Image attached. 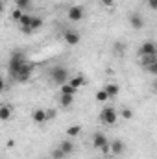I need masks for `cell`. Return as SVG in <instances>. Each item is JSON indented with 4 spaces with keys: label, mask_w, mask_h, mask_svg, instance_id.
<instances>
[{
    "label": "cell",
    "mask_w": 157,
    "mask_h": 159,
    "mask_svg": "<svg viewBox=\"0 0 157 159\" xmlns=\"http://www.w3.org/2000/svg\"><path fill=\"white\" fill-rule=\"evenodd\" d=\"M24 63H26L24 54H22V52H13V54H11V57H9V65H7L9 78H11V80L17 78V76H19V72H20V69L24 67Z\"/></svg>",
    "instance_id": "cell-1"
},
{
    "label": "cell",
    "mask_w": 157,
    "mask_h": 159,
    "mask_svg": "<svg viewBox=\"0 0 157 159\" xmlns=\"http://www.w3.org/2000/svg\"><path fill=\"white\" fill-rule=\"evenodd\" d=\"M50 80L56 83V85H65V83H69V70H67V67H63V65H56V67H52L50 69Z\"/></svg>",
    "instance_id": "cell-2"
},
{
    "label": "cell",
    "mask_w": 157,
    "mask_h": 159,
    "mask_svg": "<svg viewBox=\"0 0 157 159\" xmlns=\"http://www.w3.org/2000/svg\"><path fill=\"white\" fill-rule=\"evenodd\" d=\"M117 120H118V113L115 111V107L107 106V107H104V109L100 111V122H102V124H105V126H115Z\"/></svg>",
    "instance_id": "cell-3"
},
{
    "label": "cell",
    "mask_w": 157,
    "mask_h": 159,
    "mask_svg": "<svg viewBox=\"0 0 157 159\" xmlns=\"http://www.w3.org/2000/svg\"><path fill=\"white\" fill-rule=\"evenodd\" d=\"M34 69H35V65H34V63H30V61H26V63H24V67L20 69L19 76L13 80V81H17V83H26V81H30V76H32Z\"/></svg>",
    "instance_id": "cell-4"
},
{
    "label": "cell",
    "mask_w": 157,
    "mask_h": 159,
    "mask_svg": "<svg viewBox=\"0 0 157 159\" xmlns=\"http://www.w3.org/2000/svg\"><path fill=\"white\" fill-rule=\"evenodd\" d=\"M139 54H141V57L142 56H157V44L154 41H144L139 46Z\"/></svg>",
    "instance_id": "cell-5"
},
{
    "label": "cell",
    "mask_w": 157,
    "mask_h": 159,
    "mask_svg": "<svg viewBox=\"0 0 157 159\" xmlns=\"http://www.w3.org/2000/svg\"><path fill=\"white\" fill-rule=\"evenodd\" d=\"M32 120L35 122V124H39V126H43V124H46L48 122V111L46 109H43V107H35L34 111H32Z\"/></svg>",
    "instance_id": "cell-6"
},
{
    "label": "cell",
    "mask_w": 157,
    "mask_h": 159,
    "mask_svg": "<svg viewBox=\"0 0 157 159\" xmlns=\"http://www.w3.org/2000/svg\"><path fill=\"white\" fill-rule=\"evenodd\" d=\"M63 39H65V43L69 46H76V44H79V41H81V35H79V32H76V30H65L63 32Z\"/></svg>",
    "instance_id": "cell-7"
},
{
    "label": "cell",
    "mask_w": 157,
    "mask_h": 159,
    "mask_svg": "<svg viewBox=\"0 0 157 159\" xmlns=\"http://www.w3.org/2000/svg\"><path fill=\"white\" fill-rule=\"evenodd\" d=\"M83 15H85V11H83L81 6H70V9H69V20L79 22L83 19Z\"/></svg>",
    "instance_id": "cell-8"
},
{
    "label": "cell",
    "mask_w": 157,
    "mask_h": 159,
    "mask_svg": "<svg viewBox=\"0 0 157 159\" xmlns=\"http://www.w3.org/2000/svg\"><path fill=\"white\" fill-rule=\"evenodd\" d=\"M126 152V144L122 139H113L111 141V156H122Z\"/></svg>",
    "instance_id": "cell-9"
},
{
    "label": "cell",
    "mask_w": 157,
    "mask_h": 159,
    "mask_svg": "<svg viewBox=\"0 0 157 159\" xmlns=\"http://www.w3.org/2000/svg\"><path fill=\"white\" fill-rule=\"evenodd\" d=\"M129 26L133 30H142L144 28V19L139 15V13H131L129 15Z\"/></svg>",
    "instance_id": "cell-10"
},
{
    "label": "cell",
    "mask_w": 157,
    "mask_h": 159,
    "mask_svg": "<svg viewBox=\"0 0 157 159\" xmlns=\"http://www.w3.org/2000/svg\"><path fill=\"white\" fill-rule=\"evenodd\" d=\"M107 143H109V141H107V137H105L102 131H96V133L92 135V146H94V148H98V150H100V148H102V146H105Z\"/></svg>",
    "instance_id": "cell-11"
},
{
    "label": "cell",
    "mask_w": 157,
    "mask_h": 159,
    "mask_svg": "<svg viewBox=\"0 0 157 159\" xmlns=\"http://www.w3.org/2000/svg\"><path fill=\"white\" fill-rule=\"evenodd\" d=\"M59 148H61L67 156H72V154L76 152V144L72 143V139H63V141L59 143Z\"/></svg>",
    "instance_id": "cell-12"
},
{
    "label": "cell",
    "mask_w": 157,
    "mask_h": 159,
    "mask_svg": "<svg viewBox=\"0 0 157 159\" xmlns=\"http://www.w3.org/2000/svg\"><path fill=\"white\" fill-rule=\"evenodd\" d=\"M57 102H59V106L61 107H70L72 104H74V94H59V98H57Z\"/></svg>",
    "instance_id": "cell-13"
},
{
    "label": "cell",
    "mask_w": 157,
    "mask_h": 159,
    "mask_svg": "<svg viewBox=\"0 0 157 159\" xmlns=\"http://www.w3.org/2000/svg\"><path fill=\"white\" fill-rule=\"evenodd\" d=\"M104 89H105V93L109 94V98H115L118 93H120V85H118V83H105Z\"/></svg>",
    "instance_id": "cell-14"
},
{
    "label": "cell",
    "mask_w": 157,
    "mask_h": 159,
    "mask_svg": "<svg viewBox=\"0 0 157 159\" xmlns=\"http://www.w3.org/2000/svg\"><path fill=\"white\" fill-rule=\"evenodd\" d=\"M79 133H81V126L79 124H74V126H69L67 128V137L69 139H76Z\"/></svg>",
    "instance_id": "cell-15"
},
{
    "label": "cell",
    "mask_w": 157,
    "mask_h": 159,
    "mask_svg": "<svg viewBox=\"0 0 157 159\" xmlns=\"http://www.w3.org/2000/svg\"><path fill=\"white\" fill-rule=\"evenodd\" d=\"M157 61V56H142V59H141V65H142V69H150L154 63Z\"/></svg>",
    "instance_id": "cell-16"
},
{
    "label": "cell",
    "mask_w": 157,
    "mask_h": 159,
    "mask_svg": "<svg viewBox=\"0 0 157 159\" xmlns=\"http://www.w3.org/2000/svg\"><path fill=\"white\" fill-rule=\"evenodd\" d=\"M11 113H13V109H11V106H7V104H4L2 107H0V120H9L11 117Z\"/></svg>",
    "instance_id": "cell-17"
},
{
    "label": "cell",
    "mask_w": 157,
    "mask_h": 159,
    "mask_svg": "<svg viewBox=\"0 0 157 159\" xmlns=\"http://www.w3.org/2000/svg\"><path fill=\"white\" fill-rule=\"evenodd\" d=\"M76 93H78V89L74 85H70V83H65V85L59 87V94H74L76 96Z\"/></svg>",
    "instance_id": "cell-18"
},
{
    "label": "cell",
    "mask_w": 157,
    "mask_h": 159,
    "mask_svg": "<svg viewBox=\"0 0 157 159\" xmlns=\"http://www.w3.org/2000/svg\"><path fill=\"white\" fill-rule=\"evenodd\" d=\"M69 83H70V85H74L76 89H79V87H83V85H85V76L76 74V76H72V78L69 80Z\"/></svg>",
    "instance_id": "cell-19"
},
{
    "label": "cell",
    "mask_w": 157,
    "mask_h": 159,
    "mask_svg": "<svg viewBox=\"0 0 157 159\" xmlns=\"http://www.w3.org/2000/svg\"><path fill=\"white\" fill-rule=\"evenodd\" d=\"M13 4H15V7L24 11V9H30L34 6V0H13Z\"/></svg>",
    "instance_id": "cell-20"
},
{
    "label": "cell",
    "mask_w": 157,
    "mask_h": 159,
    "mask_svg": "<svg viewBox=\"0 0 157 159\" xmlns=\"http://www.w3.org/2000/svg\"><path fill=\"white\" fill-rule=\"evenodd\" d=\"M120 117L124 120H131L135 117V111H133L131 107H122V109H120Z\"/></svg>",
    "instance_id": "cell-21"
},
{
    "label": "cell",
    "mask_w": 157,
    "mask_h": 159,
    "mask_svg": "<svg viewBox=\"0 0 157 159\" xmlns=\"http://www.w3.org/2000/svg\"><path fill=\"white\" fill-rule=\"evenodd\" d=\"M24 17V11L22 9H19V7H15L13 11H11V19L15 20V22H20V19Z\"/></svg>",
    "instance_id": "cell-22"
},
{
    "label": "cell",
    "mask_w": 157,
    "mask_h": 159,
    "mask_svg": "<svg viewBox=\"0 0 157 159\" xmlns=\"http://www.w3.org/2000/svg\"><path fill=\"white\" fill-rule=\"evenodd\" d=\"M96 100H98V102H107V100H109V94L105 93V89L96 91Z\"/></svg>",
    "instance_id": "cell-23"
},
{
    "label": "cell",
    "mask_w": 157,
    "mask_h": 159,
    "mask_svg": "<svg viewBox=\"0 0 157 159\" xmlns=\"http://www.w3.org/2000/svg\"><path fill=\"white\" fill-rule=\"evenodd\" d=\"M65 157H67V154H65V152H63L59 146L52 150V159H65Z\"/></svg>",
    "instance_id": "cell-24"
},
{
    "label": "cell",
    "mask_w": 157,
    "mask_h": 159,
    "mask_svg": "<svg viewBox=\"0 0 157 159\" xmlns=\"http://www.w3.org/2000/svg\"><path fill=\"white\" fill-rule=\"evenodd\" d=\"M43 24H44V20H43L41 17H34V20H32V28H34V32L39 30V28H43Z\"/></svg>",
    "instance_id": "cell-25"
},
{
    "label": "cell",
    "mask_w": 157,
    "mask_h": 159,
    "mask_svg": "<svg viewBox=\"0 0 157 159\" xmlns=\"http://www.w3.org/2000/svg\"><path fill=\"white\" fill-rule=\"evenodd\" d=\"M100 152H102L104 156H111V143H107L105 146H102V148H100Z\"/></svg>",
    "instance_id": "cell-26"
},
{
    "label": "cell",
    "mask_w": 157,
    "mask_h": 159,
    "mask_svg": "<svg viewBox=\"0 0 157 159\" xmlns=\"http://www.w3.org/2000/svg\"><path fill=\"white\" fill-rule=\"evenodd\" d=\"M146 4H148V7H150V9L157 11V0H146Z\"/></svg>",
    "instance_id": "cell-27"
},
{
    "label": "cell",
    "mask_w": 157,
    "mask_h": 159,
    "mask_svg": "<svg viewBox=\"0 0 157 159\" xmlns=\"http://www.w3.org/2000/svg\"><path fill=\"white\" fill-rule=\"evenodd\" d=\"M20 32H22V34H32L34 28H32V26H20Z\"/></svg>",
    "instance_id": "cell-28"
},
{
    "label": "cell",
    "mask_w": 157,
    "mask_h": 159,
    "mask_svg": "<svg viewBox=\"0 0 157 159\" xmlns=\"http://www.w3.org/2000/svg\"><path fill=\"white\" fill-rule=\"evenodd\" d=\"M148 72H152V74H155V76H157V61L150 67V69H148Z\"/></svg>",
    "instance_id": "cell-29"
},
{
    "label": "cell",
    "mask_w": 157,
    "mask_h": 159,
    "mask_svg": "<svg viewBox=\"0 0 157 159\" xmlns=\"http://www.w3.org/2000/svg\"><path fill=\"white\" fill-rule=\"evenodd\" d=\"M113 2H115V0H102V4H104V6H107V7H111V6H113Z\"/></svg>",
    "instance_id": "cell-30"
},
{
    "label": "cell",
    "mask_w": 157,
    "mask_h": 159,
    "mask_svg": "<svg viewBox=\"0 0 157 159\" xmlns=\"http://www.w3.org/2000/svg\"><path fill=\"white\" fill-rule=\"evenodd\" d=\"M46 111H48V119H54L56 117V111L54 109H46Z\"/></svg>",
    "instance_id": "cell-31"
},
{
    "label": "cell",
    "mask_w": 157,
    "mask_h": 159,
    "mask_svg": "<svg viewBox=\"0 0 157 159\" xmlns=\"http://www.w3.org/2000/svg\"><path fill=\"white\" fill-rule=\"evenodd\" d=\"M154 89H155V91H157V78L154 80Z\"/></svg>",
    "instance_id": "cell-32"
}]
</instances>
